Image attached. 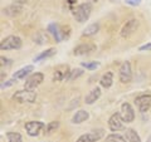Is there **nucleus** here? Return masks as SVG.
Instances as JSON below:
<instances>
[{"instance_id":"f3484780","label":"nucleus","mask_w":151,"mask_h":142,"mask_svg":"<svg viewBox=\"0 0 151 142\" xmlns=\"http://www.w3.org/2000/svg\"><path fill=\"white\" fill-rule=\"evenodd\" d=\"M4 14L8 16H17L23 11V6L20 5H9L4 9Z\"/></svg>"},{"instance_id":"4be33fe9","label":"nucleus","mask_w":151,"mask_h":142,"mask_svg":"<svg viewBox=\"0 0 151 142\" xmlns=\"http://www.w3.org/2000/svg\"><path fill=\"white\" fill-rule=\"evenodd\" d=\"M57 53L55 48H49L44 52H42L39 55H37L34 58V62H39V60H43V59H47V58H50V57H53L54 54Z\"/></svg>"},{"instance_id":"bb28decb","label":"nucleus","mask_w":151,"mask_h":142,"mask_svg":"<svg viewBox=\"0 0 151 142\" xmlns=\"http://www.w3.org/2000/svg\"><path fill=\"white\" fill-rule=\"evenodd\" d=\"M82 74H83V70L82 69H73V70H70L69 77H68L67 80H74V79H77L78 77H81Z\"/></svg>"},{"instance_id":"72a5a7b5","label":"nucleus","mask_w":151,"mask_h":142,"mask_svg":"<svg viewBox=\"0 0 151 142\" xmlns=\"http://www.w3.org/2000/svg\"><path fill=\"white\" fill-rule=\"evenodd\" d=\"M147 142H151V136L149 137V140H147Z\"/></svg>"},{"instance_id":"f8f14e48","label":"nucleus","mask_w":151,"mask_h":142,"mask_svg":"<svg viewBox=\"0 0 151 142\" xmlns=\"http://www.w3.org/2000/svg\"><path fill=\"white\" fill-rule=\"evenodd\" d=\"M96 50V45L92 44V43H83V44H79L74 48L73 50V54L74 55H87V54H91L92 52Z\"/></svg>"},{"instance_id":"6e6552de","label":"nucleus","mask_w":151,"mask_h":142,"mask_svg":"<svg viewBox=\"0 0 151 142\" xmlns=\"http://www.w3.org/2000/svg\"><path fill=\"white\" fill-rule=\"evenodd\" d=\"M103 135H105V131L102 128L94 130L92 132H89V133H84L82 136H79L77 142H96L98 140H101L103 137Z\"/></svg>"},{"instance_id":"2f4dec72","label":"nucleus","mask_w":151,"mask_h":142,"mask_svg":"<svg viewBox=\"0 0 151 142\" xmlns=\"http://www.w3.org/2000/svg\"><path fill=\"white\" fill-rule=\"evenodd\" d=\"M139 50H141V52H144V50H151V43L145 44V45H141L140 48H139Z\"/></svg>"},{"instance_id":"4468645a","label":"nucleus","mask_w":151,"mask_h":142,"mask_svg":"<svg viewBox=\"0 0 151 142\" xmlns=\"http://www.w3.org/2000/svg\"><path fill=\"white\" fill-rule=\"evenodd\" d=\"M100 97H101V88L96 87L86 96V98H84V102H86V105H93V103L96 102Z\"/></svg>"},{"instance_id":"f704fd0d","label":"nucleus","mask_w":151,"mask_h":142,"mask_svg":"<svg viewBox=\"0 0 151 142\" xmlns=\"http://www.w3.org/2000/svg\"><path fill=\"white\" fill-rule=\"evenodd\" d=\"M112 1H115V0H112Z\"/></svg>"},{"instance_id":"6ab92c4d","label":"nucleus","mask_w":151,"mask_h":142,"mask_svg":"<svg viewBox=\"0 0 151 142\" xmlns=\"http://www.w3.org/2000/svg\"><path fill=\"white\" fill-rule=\"evenodd\" d=\"M125 138L127 140V142H141V138L137 135V132L132 128L125 130Z\"/></svg>"},{"instance_id":"393cba45","label":"nucleus","mask_w":151,"mask_h":142,"mask_svg":"<svg viewBox=\"0 0 151 142\" xmlns=\"http://www.w3.org/2000/svg\"><path fill=\"white\" fill-rule=\"evenodd\" d=\"M58 127H59V122L58 121H52L44 127V132L47 135H49V133H52V132H54Z\"/></svg>"},{"instance_id":"20e7f679","label":"nucleus","mask_w":151,"mask_h":142,"mask_svg":"<svg viewBox=\"0 0 151 142\" xmlns=\"http://www.w3.org/2000/svg\"><path fill=\"white\" fill-rule=\"evenodd\" d=\"M43 80H44V74L43 73H39V72L33 73L32 75H29V77L27 78L25 83H24V88L30 89V91H34L38 86H40Z\"/></svg>"},{"instance_id":"c756f323","label":"nucleus","mask_w":151,"mask_h":142,"mask_svg":"<svg viewBox=\"0 0 151 142\" xmlns=\"http://www.w3.org/2000/svg\"><path fill=\"white\" fill-rule=\"evenodd\" d=\"M141 0H126V4H129V5H132V6H137L140 5Z\"/></svg>"},{"instance_id":"c85d7f7f","label":"nucleus","mask_w":151,"mask_h":142,"mask_svg":"<svg viewBox=\"0 0 151 142\" xmlns=\"http://www.w3.org/2000/svg\"><path fill=\"white\" fill-rule=\"evenodd\" d=\"M17 82V79H10V80H6V82H3L1 83V89H4V88H8V87H10V86H13L14 83Z\"/></svg>"},{"instance_id":"412c9836","label":"nucleus","mask_w":151,"mask_h":142,"mask_svg":"<svg viewBox=\"0 0 151 142\" xmlns=\"http://www.w3.org/2000/svg\"><path fill=\"white\" fill-rule=\"evenodd\" d=\"M98 32H100V24H98V23H93V24H89L86 29L83 30L82 35L83 37H92L94 34H97Z\"/></svg>"},{"instance_id":"a878e982","label":"nucleus","mask_w":151,"mask_h":142,"mask_svg":"<svg viewBox=\"0 0 151 142\" xmlns=\"http://www.w3.org/2000/svg\"><path fill=\"white\" fill-rule=\"evenodd\" d=\"M127 140L117 133H111L106 137V142H126Z\"/></svg>"},{"instance_id":"aec40b11","label":"nucleus","mask_w":151,"mask_h":142,"mask_svg":"<svg viewBox=\"0 0 151 142\" xmlns=\"http://www.w3.org/2000/svg\"><path fill=\"white\" fill-rule=\"evenodd\" d=\"M30 72H33V65H27V67L17 70V72L13 74V78L14 79H23V78H25Z\"/></svg>"},{"instance_id":"f03ea898","label":"nucleus","mask_w":151,"mask_h":142,"mask_svg":"<svg viewBox=\"0 0 151 142\" xmlns=\"http://www.w3.org/2000/svg\"><path fill=\"white\" fill-rule=\"evenodd\" d=\"M12 99L18 103H34L37 101V93L30 89H23L17 91L12 96Z\"/></svg>"},{"instance_id":"5701e85b","label":"nucleus","mask_w":151,"mask_h":142,"mask_svg":"<svg viewBox=\"0 0 151 142\" xmlns=\"http://www.w3.org/2000/svg\"><path fill=\"white\" fill-rule=\"evenodd\" d=\"M34 40L38 44H44V43H49V38L45 34L44 32H38L34 35Z\"/></svg>"},{"instance_id":"ddd939ff","label":"nucleus","mask_w":151,"mask_h":142,"mask_svg":"<svg viewBox=\"0 0 151 142\" xmlns=\"http://www.w3.org/2000/svg\"><path fill=\"white\" fill-rule=\"evenodd\" d=\"M69 73H70V69L68 65H59V67L54 70L53 80L54 82H60V80H63V79H68Z\"/></svg>"},{"instance_id":"7c9ffc66","label":"nucleus","mask_w":151,"mask_h":142,"mask_svg":"<svg viewBox=\"0 0 151 142\" xmlns=\"http://www.w3.org/2000/svg\"><path fill=\"white\" fill-rule=\"evenodd\" d=\"M0 60H1V65H10L12 60L8 58H4V57H0Z\"/></svg>"},{"instance_id":"2eb2a0df","label":"nucleus","mask_w":151,"mask_h":142,"mask_svg":"<svg viewBox=\"0 0 151 142\" xmlns=\"http://www.w3.org/2000/svg\"><path fill=\"white\" fill-rule=\"evenodd\" d=\"M48 30L50 32V34L54 37V39L57 43H60L63 40V37H62V32H60V27L55 23H52V24L48 25Z\"/></svg>"},{"instance_id":"f257e3e1","label":"nucleus","mask_w":151,"mask_h":142,"mask_svg":"<svg viewBox=\"0 0 151 142\" xmlns=\"http://www.w3.org/2000/svg\"><path fill=\"white\" fill-rule=\"evenodd\" d=\"M92 11L91 3H82L73 9V16L78 23H86Z\"/></svg>"},{"instance_id":"1a4fd4ad","label":"nucleus","mask_w":151,"mask_h":142,"mask_svg":"<svg viewBox=\"0 0 151 142\" xmlns=\"http://www.w3.org/2000/svg\"><path fill=\"white\" fill-rule=\"evenodd\" d=\"M131 79H132L131 63L129 60H126L120 67V80H121V83H130Z\"/></svg>"},{"instance_id":"9b49d317","label":"nucleus","mask_w":151,"mask_h":142,"mask_svg":"<svg viewBox=\"0 0 151 142\" xmlns=\"http://www.w3.org/2000/svg\"><path fill=\"white\" fill-rule=\"evenodd\" d=\"M137 28H139V20L137 19H131V20H129L124 27H122L121 37L122 38H129L130 35H132L136 30H137Z\"/></svg>"},{"instance_id":"b1692460","label":"nucleus","mask_w":151,"mask_h":142,"mask_svg":"<svg viewBox=\"0 0 151 142\" xmlns=\"http://www.w3.org/2000/svg\"><path fill=\"white\" fill-rule=\"evenodd\" d=\"M6 138H8V142H23L22 136L18 132H8Z\"/></svg>"},{"instance_id":"473e14b6","label":"nucleus","mask_w":151,"mask_h":142,"mask_svg":"<svg viewBox=\"0 0 151 142\" xmlns=\"http://www.w3.org/2000/svg\"><path fill=\"white\" fill-rule=\"evenodd\" d=\"M86 1H87V3H97L98 0H86Z\"/></svg>"},{"instance_id":"9d476101","label":"nucleus","mask_w":151,"mask_h":142,"mask_svg":"<svg viewBox=\"0 0 151 142\" xmlns=\"http://www.w3.org/2000/svg\"><path fill=\"white\" fill-rule=\"evenodd\" d=\"M121 116H122V120H124V122H126V123H131V122H134L135 120V111L134 108H132V106L130 105V103H122L121 106Z\"/></svg>"},{"instance_id":"39448f33","label":"nucleus","mask_w":151,"mask_h":142,"mask_svg":"<svg viewBox=\"0 0 151 142\" xmlns=\"http://www.w3.org/2000/svg\"><path fill=\"white\" fill-rule=\"evenodd\" d=\"M135 105L141 113H145L151 107V94H141L135 98Z\"/></svg>"},{"instance_id":"423d86ee","label":"nucleus","mask_w":151,"mask_h":142,"mask_svg":"<svg viewBox=\"0 0 151 142\" xmlns=\"http://www.w3.org/2000/svg\"><path fill=\"white\" fill-rule=\"evenodd\" d=\"M44 127H45V125L40 121H29L25 123V131L29 136L35 137L39 135V132L42 130H44Z\"/></svg>"},{"instance_id":"7ed1b4c3","label":"nucleus","mask_w":151,"mask_h":142,"mask_svg":"<svg viewBox=\"0 0 151 142\" xmlns=\"http://www.w3.org/2000/svg\"><path fill=\"white\" fill-rule=\"evenodd\" d=\"M23 42L17 35H9L0 43V49L1 50H12V49H20Z\"/></svg>"},{"instance_id":"dca6fc26","label":"nucleus","mask_w":151,"mask_h":142,"mask_svg":"<svg viewBox=\"0 0 151 142\" xmlns=\"http://www.w3.org/2000/svg\"><path fill=\"white\" fill-rule=\"evenodd\" d=\"M88 117H89V115H88V112L87 111H84V110H79V111H77L73 115V117H72V123H74V125H79V123H82V122H84V121H87L88 120Z\"/></svg>"},{"instance_id":"cd10ccee","label":"nucleus","mask_w":151,"mask_h":142,"mask_svg":"<svg viewBox=\"0 0 151 142\" xmlns=\"http://www.w3.org/2000/svg\"><path fill=\"white\" fill-rule=\"evenodd\" d=\"M98 65H100L98 62H82V67L86 69H89V70H94Z\"/></svg>"},{"instance_id":"0eeeda50","label":"nucleus","mask_w":151,"mask_h":142,"mask_svg":"<svg viewBox=\"0 0 151 142\" xmlns=\"http://www.w3.org/2000/svg\"><path fill=\"white\" fill-rule=\"evenodd\" d=\"M108 127H110V130L113 131V132H117V131L125 128L124 127V120H122L121 113L116 112L110 117V120H108Z\"/></svg>"},{"instance_id":"a211bd4d","label":"nucleus","mask_w":151,"mask_h":142,"mask_svg":"<svg viewBox=\"0 0 151 142\" xmlns=\"http://www.w3.org/2000/svg\"><path fill=\"white\" fill-rule=\"evenodd\" d=\"M100 83L103 88H110L113 83V73L112 72H106L105 74L101 77Z\"/></svg>"}]
</instances>
